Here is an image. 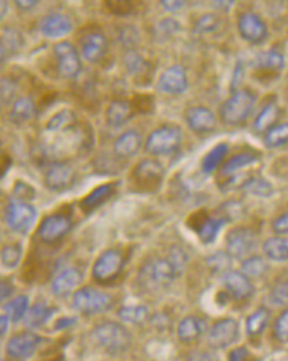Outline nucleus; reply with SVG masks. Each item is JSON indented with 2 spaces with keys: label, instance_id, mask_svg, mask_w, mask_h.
<instances>
[{
  "label": "nucleus",
  "instance_id": "56",
  "mask_svg": "<svg viewBox=\"0 0 288 361\" xmlns=\"http://www.w3.org/2000/svg\"><path fill=\"white\" fill-rule=\"evenodd\" d=\"M4 61H5V49L0 46V66L4 64Z\"/></svg>",
  "mask_w": 288,
  "mask_h": 361
},
{
  "label": "nucleus",
  "instance_id": "32",
  "mask_svg": "<svg viewBox=\"0 0 288 361\" xmlns=\"http://www.w3.org/2000/svg\"><path fill=\"white\" fill-rule=\"evenodd\" d=\"M258 161V158L255 154L252 152H242V154H237L232 158L227 159V161L223 164L222 167V173L225 176H231L235 175L237 172H240L242 169L249 167L252 164H255Z\"/></svg>",
  "mask_w": 288,
  "mask_h": 361
},
{
  "label": "nucleus",
  "instance_id": "37",
  "mask_svg": "<svg viewBox=\"0 0 288 361\" xmlns=\"http://www.w3.org/2000/svg\"><path fill=\"white\" fill-rule=\"evenodd\" d=\"M29 310V298L27 296H17L11 300H8L5 304V313L13 322H18V320L25 319Z\"/></svg>",
  "mask_w": 288,
  "mask_h": 361
},
{
  "label": "nucleus",
  "instance_id": "39",
  "mask_svg": "<svg viewBox=\"0 0 288 361\" xmlns=\"http://www.w3.org/2000/svg\"><path fill=\"white\" fill-rule=\"evenodd\" d=\"M75 113L70 111V109H63V111L56 113L46 126L47 131L56 133V131H63V129L72 126L75 123Z\"/></svg>",
  "mask_w": 288,
  "mask_h": 361
},
{
  "label": "nucleus",
  "instance_id": "38",
  "mask_svg": "<svg viewBox=\"0 0 288 361\" xmlns=\"http://www.w3.org/2000/svg\"><path fill=\"white\" fill-rule=\"evenodd\" d=\"M267 263L265 259L260 255H249L243 259L242 263V272L249 278L263 276L267 272Z\"/></svg>",
  "mask_w": 288,
  "mask_h": 361
},
{
  "label": "nucleus",
  "instance_id": "48",
  "mask_svg": "<svg viewBox=\"0 0 288 361\" xmlns=\"http://www.w3.org/2000/svg\"><path fill=\"white\" fill-rule=\"evenodd\" d=\"M188 0H161V6L168 13H176L187 5Z\"/></svg>",
  "mask_w": 288,
  "mask_h": 361
},
{
  "label": "nucleus",
  "instance_id": "22",
  "mask_svg": "<svg viewBox=\"0 0 288 361\" xmlns=\"http://www.w3.org/2000/svg\"><path fill=\"white\" fill-rule=\"evenodd\" d=\"M143 147V138L137 131H126L115 140L114 143V154L122 158L127 159L135 157Z\"/></svg>",
  "mask_w": 288,
  "mask_h": 361
},
{
  "label": "nucleus",
  "instance_id": "30",
  "mask_svg": "<svg viewBox=\"0 0 288 361\" xmlns=\"http://www.w3.org/2000/svg\"><path fill=\"white\" fill-rule=\"evenodd\" d=\"M55 313V310L52 307H47L44 304H37L34 307H29L27 313L25 316V324L29 328H39L44 324H47V320L52 317Z\"/></svg>",
  "mask_w": 288,
  "mask_h": 361
},
{
  "label": "nucleus",
  "instance_id": "43",
  "mask_svg": "<svg viewBox=\"0 0 288 361\" xmlns=\"http://www.w3.org/2000/svg\"><path fill=\"white\" fill-rule=\"evenodd\" d=\"M20 258H22V247H20V245H9L0 252V262L8 269H14L18 264Z\"/></svg>",
  "mask_w": 288,
  "mask_h": 361
},
{
  "label": "nucleus",
  "instance_id": "20",
  "mask_svg": "<svg viewBox=\"0 0 288 361\" xmlns=\"http://www.w3.org/2000/svg\"><path fill=\"white\" fill-rule=\"evenodd\" d=\"M106 37L99 31L87 34L81 42V52L88 63H97L99 59H102L106 52Z\"/></svg>",
  "mask_w": 288,
  "mask_h": 361
},
{
  "label": "nucleus",
  "instance_id": "54",
  "mask_svg": "<svg viewBox=\"0 0 288 361\" xmlns=\"http://www.w3.org/2000/svg\"><path fill=\"white\" fill-rule=\"evenodd\" d=\"M6 9H8V4L6 0H0V20H2L6 14Z\"/></svg>",
  "mask_w": 288,
  "mask_h": 361
},
{
  "label": "nucleus",
  "instance_id": "14",
  "mask_svg": "<svg viewBox=\"0 0 288 361\" xmlns=\"http://www.w3.org/2000/svg\"><path fill=\"white\" fill-rule=\"evenodd\" d=\"M222 283L226 292L235 300H246L255 293L251 278L243 272H226L222 276Z\"/></svg>",
  "mask_w": 288,
  "mask_h": 361
},
{
  "label": "nucleus",
  "instance_id": "26",
  "mask_svg": "<svg viewBox=\"0 0 288 361\" xmlns=\"http://www.w3.org/2000/svg\"><path fill=\"white\" fill-rule=\"evenodd\" d=\"M223 225H225L223 219L204 217V219H201V222H199L197 225H193V228L197 233L199 238H201L205 245H210L217 238V235H218V233H220V229L223 228Z\"/></svg>",
  "mask_w": 288,
  "mask_h": 361
},
{
  "label": "nucleus",
  "instance_id": "4",
  "mask_svg": "<svg viewBox=\"0 0 288 361\" xmlns=\"http://www.w3.org/2000/svg\"><path fill=\"white\" fill-rule=\"evenodd\" d=\"M182 143L181 128L175 125H165L155 129V131L146 140V150L154 157L172 155L180 149Z\"/></svg>",
  "mask_w": 288,
  "mask_h": 361
},
{
  "label": "nucleus",
  "instance_id": "8",
  "mask_svg": "<svg viewBox=\"0 0 288 361\" xmlns=\"http://www.w3.org/2000/svg\"><path fill=\"white\" fill-rule=\"evenodd\" d=\"M226 247L230 257L244 259L246 257L252 255L255 250L256 235L253 234V231L247 228H235L226 235Z\"/></svg>",
  "mask_w": 288,
  "mask_h": 361
},
{
  "label": "nucleus",
  "instance_id": "18",
  "mask_svg": "<svg viewBox=\"0 0 288 361\" xmlns=\"http://www.w3.org/2000/svg\"><path fill=\"white\" fill-rule=\"evenodd\" d=\"M163 176H164L163 166L158 163L156 159H152V158L143 159V161L137 164L134 170L135 183L143 187L158 185L163 180Z\"/></svg>",
  "mask_w": 288,
  "mask_h": 361
},
{
  "label": "nucleus",
  "instance_id": "45",
  "mask_svg": "<svg viewBox=\"0 0 288 361\" xmlns=\"http://www.w3.org/2000/svg\"><path fill=\"white\" fill-rule=\"evenodd\" d=\"M270 300L273 305H287L288 304V283L280 284L273 288L270 293Z\"/></svg>",
  "mask_w": 288,
  "mask_h": 361
},
{
  "label": "nucleus",
  "instance_id": "34",
  "mask_svg": "<svg viewBox=\"0 0 288 361\" xmlns=\"http://www.w3.org/2000/svg\"><path fill=\"white\" fill-rule=\"evenodd\" d=\"M264 143L270 149H277L288 145V122L276 123L269 129V131H265Z\"/></svg>",
  "mask_w": 288,
  "mask_h": 361
},
{
  "label": "nucleus",
  "instance_id": "17",
  "mask_svg": "<svg viewBox=\"0 0 288 361\" xmlns=\"http://www.w3.org/2000/svg\"><path fill=\"white\" fill-rule=\"evenodd\" d=\"M185 122L196 134L211 133L217 125L214 113L205 106H194L188 109L185 113Z\"/></svg>",
  "mask_w": 288,
  "mask_h": 361
},
{
  "label": "nucleus",
  "instance_id": "23",
  "mask_svg": "<svg viewBox=\"0 0 288 361\" xmlns=\"http://www.w3.org/2000/svg\"><path fill=\"white\" fill-rule=\"evenodd\" d=\"M134 116V106L127 100H113L111 105L108 106L106 120L109 126H123Z\"/></svg>",
  "mask_w": 288,
  "mask_h": 361
},
{
  "label": "nucleus",
  "instance_id": "16",
  "mask_svg": "<svg viewBox=\"0 0 288 361\" xmlns=\"http://www.w3.org/2000/svg\"><path fill=\"white\" fill-rule=\"evenodd\" d=\"M75 180V170L67 163H54L47 169L44 176V184L54 192H61L70 187Z\"/></svg>",
  "mask_w": 288,
  "mask_h": 361
},
{
  "label": "nucleus",
  "instance_id": "50",
  "mask_svg": "<svg viewBox=\"0 0 288 361\" xmlns=\"http://www.w3.org/2000/svg\"><path fill=\"white\" fill-rule=\"evenodd\" d=\"M38 2L39 0H14L17 8L22 9V11H29V9H32Z\"/></svg>",
  "mask_w": 288,
  "mask_h": 361
},
{
  "label": "nucleus",
  "instance_id": "9",
  "mask_svg": "<svg viewBox=\"0 0 288 361\" xmlns=\"http://www.w3.org/2000/svg\"><path fill=\"white\" fill-rule=\"evenodd\" d=\"M240 337V325L235 319H222L214 324L208 336V343L213 349H227L237 343Z\"/></svg>",
  "mask_w": 288,
  "mask_h": 361
},
{
  "label": "nucleus",
  "instance_id": "46",
  "mask_svg": "<svg viewBox=\"0 0 288 361\" xmlns=\"http://www.w3.org/2000/svg\"><path fill=\"white\" fill-rule=\"evenodd\" d=\"M125 64H126V67H127V70H129V73H138V72H140V70L143 68V66H144L143 59H142L140 56H138L135 52H129V54L126 55Z\"/></svg>",
  "mask_w": 288,
  "mask_h": 361
},
{
  "label": "nucleus",
  "instance_id": "21",
  "mask_svg": "<svg viewBox=\"0 0 288 361\" xmlns=\"http://www.w3.org/2000/svg\"><path fill=\"white\" fill-rule=\"evenodd\" d=\"M82 279H84V276L77 269H75V267L65 269L54 279L52 292L56 296L70 295L79 286H81Z\"/></svg>",
  "mask_w": 288,
  "mask_h": 361
},
{
  "label": "nucleus",
  "instance_id": "1",
  "mask_svg": "<svg viewBox=\"0 0 288 361\" xmlns=\"http://www.w3.org/2000/svg\"><path fill=\"white\" fill-rule=\"evenodd\" d=\"M187 264V257L181 249H172L165 258H151L140 270V281L151 288L170 286L180 278Z\"/></svg>",
  "mask_w": 288,
  "mask_h": 361
},
{
  "label": "nucleus",
  "instance_id": "49",
  "mask_svg": "<svg viewBox=\"0 0 288 361\" xmlns=\"http://www.w3.org/2000/svg\"><path fill=\"white\" fill-rule=\"evenodd\" d=\"M249 350H247V348L244 346H240V348H235L232 349L230 354H227V358L232 360V361H243V360H247L249 358Z\"/></svg>",
  "mask_w": 288,
  "mask_h": 361
},
{
  "label": "nucleus",
  "instance_id": "3",
  "mask_svg": "<svg viewBox=\"0 0 288 361\" xmlns=\"http://www.w3.org/2000/svg\"><path fill=\"white\" fill-rule=\"evenodd\" d=\"M256 104V96L251 90L240 88L227 97L220 108V118L225 125L237 126L244 123L252 114Z\"/></svg>",
  "mask_w": 288,
  "mask_h": 361
},
{
  "label": "nucleus",
  "instance_id": "27",
  "mask_svg": "<svg viewBox=\"0 0 288 361\" xmlns=\"http://www.w3.org/2000/svg\"><path fill=\"white\" fill-rule=\"evenodd\" d=\"M113 193H114V184H105V185L97 187L90 195L82 199L81 207L85 213H92L96 208L104 205L106 200L111 197Z\"/></svg>",
  "mask_w": 288,
  "mask_h": 361
},
{
  "label": "nucleus",
  "instance_id": "57",
  "mask_svg": "<svg viewBox=\"0 0 288 361\" xmlns=\"http://www.w3.org/2000/svg\"><path fill=\"white\" fill-rule=\"evenodd\" d=\"M4 154H2V150H0V169H2V163H4Z\"/></svg>",
  "mask_w": 288,
  "mask_h": 361
},
{
  "label": "nucleus",
  "instance_id": "33",
  "mask_svg": "<svg viewBox=\"0 0 288 361\" xmlns=\"http://www.w3.org/2000/svg\"><path fill=\"white\" fill-rule=\"evenodd\" d=\"M227 154H230V147H227V145L222 143V145L214 146L204 158V161H202L204 172L205 173H213L214 170H217V167L225 161V158L227 157Z\"/></svg>",
  "mask_w": 288,
  "mask_h": 361
},
{
  "label": "nucleus",
  "instance_id": "24",
  "mask_svg": "<svg viewBox=\"0 0 288 361\" xmlns=\"http://www.w3.org/2000/svg\"><path fill=\"white\" fill-rule=\"evenodd\" d=\"M263 250H264L265 258L272 259V262H276V263L288 262V237L277 234L276 237L267 238L263 245Z\"/></svg>",
  "mask_w": 288,
  "mask_h": 361
},
{
  "label": "nucleus",
  "instance_id": "55",
  "mask_svg": "<svg viewBox=\"0 0 288 361\" xmlns=\"http://www.w3.org/2000/svg\"><path fill=\"white\" fill-rule=\"evenodd\" d=\"M70 324H73V320H72V319H63L61 322H58V324H56V328L59 329V328H63L64 325H70Z\"/></svg>",
  "mask_w": 288,
  "mask_h": 361
},
{
  "label": "nucleus",
  "instance_id": "19",
  "mask_svg": "<svg viewBox=\"0 0 288 361\" xmlns=\"http://www.w3.org/2000/svg\"><path fill=\"white\" fill-rule=\"evenodd\" d=\"M39 29H42V34L47 38H61L72 32L73 23L70 17H67L65 14L54 13L42 20Z\"/></svg>",
  "mask_w": 288,
  "mask_h": 361
},
{
  "label": "nucleus",
  "instance_id": "35",
  "mask_svg": "<svg viewBox=\"0 0 288 361\" xmlns=\"http://www.w3.org/2000/svg\"><path fill=\"white\" fill-rule=\"evenodd\" d=\"M34 114H35V106L31 99L20 97L18 100H15L11 111V118L15 123H25L27 120H31Z\"/></svg>",
  "mask_w": 288,
  "mask_h": 361
},
{
  "label": "nucleus",
  "instance_id": "28",
  "mask_svg": "<svg viewBox=\"0 0 288 361\" xmlns=\"http://www.w3.org/2000/svg\"><path fill=\"white\" fill-rule=\"evenodd\" d=\"M253 67L261 70V72H280L284 68V56L275 49L267 50V52L256 55L253 59Z\"/></svg>",
  "mask_w": 288,
  "mask_h": 361
},
{
  "label": "nucleus",
  "instance_id": "12",
  "mask_svg": "<svg viewBox=\"0 0 288 361\" xmlns=\"http://www.w3.org/2000/svg\"><path fill=\"white\" fill-rule=\"evenodd\" d=\"M43 338L35 333H18L6 343V354L15 360H25L35 354L38 346L42 345Z\"/></svg>",
  "mask_w": 288,
  "mask_h": 361
},
{
  "label": "nucleus",
  "instance_id": "2",
  "mask_svg": "<svg viewBox=\"0 0 288 361\" xmlns=\"http://www.w3.org/2000/svg\"><path fill=\"white\" fill-rule=\"evenodd\" d=\"M93 342L109 354H123L132 345V336L127 328L117 322H104L93 328Z\"/></svg>",
  "mask_w": 288,
  "mask_h": 361
},
{
  "label": "nucleus",
  "instance_id": "42",
  "mask_svg": "<svg viewBox=\"0 0 288 361\" xmlns=\"http://www.w3.org/2000/svg\"><path fill=\"white\" fill-rule=\"evenodd\" d=\"M273 336L280 343L288 345V308H285L275 320Z\"/></svg>",
  "mask_w": 288,
  "mask_h": 361
},
{
  "label": "nucleus",
  "instance_id": "5",
  "mask_svg": "<svg viewBox=\"0 0 288 361\" xmlns=\"http://www.w3.org/2000/svg\"><path fill=\"white\" fill-rule=\"evenodd\" d=\"M113 298L93 287H84L73 295V305L79 313L99 314L111 307Z\"/></svg>",
  "mask_w": 288,
  "mask_h": 361
},
{
  "label": "nucleus",
  "instance_id": "15",
  "mask_svg": "<svg viewBox=\"0 0 288 361\" xmlns=\"http://www.w3.org/2000/svg\"><path fill=\"white\" fill-rule=\"evenodd\" d=\"M158 88L165 94H182L188 88V76L182 66H172L158 79Z\"/></svg>",
  "mask_w": 288,
  "mask_h": 361
},
{
  "label": "nucleus",
  "instance_id": "40",
  "mask_svg": "<svg viewBox=\"0 0 288 361\" xmlns=\"http://www.w3.org/2000/svg\"><path fill=\"white\" fill-rule=\"evenodd\" d=\"M244 192L249 195H255L260 197H270L273 195V187L269 183V180L261 179V178H253L251 180H247L243 185Z\"/></svg>",
  "mask_w": 288,
  "mask_h": 361
},
{
  "label": "nucleus",
  "instance_id": "44",
  "mask_svg": "<svg viewBox=\"0 0 288 361\" xmlns=\"http://www.w3.org/2000/svg\"><path fill=\"white\" fill-rule=\"evenodd\" d=\"M106 8L113 14L126 16L129 13H132L134 0H106Z\"/></svg>",
  "mask_w": 288,
  "mask_h": 361
},
{
  "label": "nucleus",
  "instance_id": "29",
  "mask_svg": "<svg viewBox=\"0 0 288 361\" xmlns=\"http://www.w3.org/2000/svg\"><path fill=\"white\" fill-rule=\"evenodd\" d=\"M281 116V108L277 106V104L270 102L269 105H265L261 113L256 116L255 122H253V129L256 133H265L269 131L272 126L276 125L277 118Z\"/></svg>",
  "mask_w": 288,
  "mask_h": 361
},
{
  "label": "nucleus",
  "instance_id": "13",
  "mask_svg": "<svg viewBox=\"0 0 288 361\" xmlns=\"http://www.w3.org/2000/svg\"><path fill=\"white\" fill-rule=\"evenodd\" d=\"M238 32L242 38L247 43L258 44L263 43L267 38V25L263 22V18L255 13H244L238 18Z\"/></svg>",
  "mask_w": 288,
  "mask_h": 361
},
{
  "label": "nucleus",
  "instance_id": "47",
  "mask_svg": "<svg viewBox=\"0 0 288 361\" xmlns=\"http://www.w3.org/2000/svg\"><path fill=\"white\" fill-rule=\"evenodd\" d=\"M272 229L275 231L276 234H280V235H288V212H285L281 216H277L273 220Z\"/></svg>",
  "mask_w": 288,
  "mask_h": 361
},
{
  "label": "nucleus",
  "instance_id": "31",
  "mask_svg": "<svg viewBox=\"0 0 288 361\" xmlns=\"http://www.w3.org/2000/svg\"><path fill=\"white\" fill-rule=\"evenodd\" d=\"M270 312L267 308H258L246 320V331L251 337H256L263 334V331L269 325Z\"/></svg>",
  "mask_w": 288,
  "mask_h": 361
},
{
  "label": "nucleus",
  "instance_id": "7",
  "mask_svg": "<svg viewBox=\"0 0 288 361\" xmlns=\"http://www.w3.org/2000/svg\"><path fill=\"white\" fill-rule=\"evenodd\" d=\"M5 217L9 228L15 233L26 234L35 224L37 209L32 205L23 202V200H15V202L8 205Z\"/></svg>",
  "mask_w": 288,
  "mask_h": 361
},
{
  "label": "nucleus",
  "instance_id": "36",
  "mask_svg": "<svg viewBox=\"0 0 288 361\" xmlns=\"http://www.w3.org/2000/svg\"><path fill=\"white\" fill-rule=\"evenodd\" d=\"M118 317H120L126 324L138 325V324H143L144 320L149 317V310L144 305L122 307L120 310H118Z\"/></svg>",
  "mask_w": 288,
  "mask_h": 361
},
{
  "label": "nucleus",
  "instance_id": "51",
  "mask_svg": "<svg viewBox=\"0 0 288 361\" xmlns=\"http://www.w3.org/2000/svg\"><path fill=\"white\" fill-rule=\"evenodd\" d=\"M235 2H237V0H213L214 6L217 9H220V11H230Z\"/></svg>",
  "mask_w": 288,
  "mask_h": 361
},
{
  "label": "nucleus",
  "instance_id": "6",
  "mask_svg": "<svg viewBox=\"0 0 288 361\" xmlns=\"http://www.w3.org/2000/svg\"><path fill=\"white\" fill-rule=\"evenodd\" d=\"M123 255L120 250L108 249L105 252L99 255L93 266V276L97 283H111L118 275H120L123 269Z\"/></svg>",
  "mask_w": 288,
  "mask_h": 361
},
{
  "label": "nucleus",
  "instance_id": "25",
  "mask_svg": "<svg viewBox=\"0 0 288 361\" xmlns=\"http://www.w3.org/2000/svg\"><path fill=\"white\" fill-rule=\"evenodd\" d=\"M204 329L205 324L202 319H199L196 316H187L181 320V324L177 325V338L184 343H192L202 336Z\"/></svg>",
  "mask_w": 288,
  "mask_h": 361
},
{
  "label": "nucleus",
  "instance_id": "41",
  "mask_svg": "<svg viewBox=\"0 0 288 361\" xmlns=\"http://www.w3.org/2000/svg\"><path fill=\"white\" fill-rule=\"evenodd\" d=\"M218 26H220V18L215 14H206L201 17L194 25V34L196 35H208L215 32Z\"/></svg>",
  "mask_w": 288,
  "mask_h": 361
},
{
  "label": "nucleus",
  "instance_id": "11",
  "mask_svg": "<svg viewBox=\"0 0 288 361\" xmlns=\"http://www.w3.org/2000/svg\"><path fill=\"white\" fill-rule=\"evenodd\" d=\"M72 228V220L65 214H51L47 216L38 228V235L46 243H54L68 234Z\"/></svg>",
  "mask_w": 288,
  "mask_h": 361
},
{
  "label": "nucleus",
  "instance_id": "53",
  "mask_svg": "<svg viewBox=\"0 0 288 361\" xmlns=\"http://www.w3.org/2000/svg\"><path fill=\"white\" fill-rule=\"evenodd\" d=\"M9 319L8 317V314H5V316H0V336H4L6 331H8V328H9Z\"/></svg>",
  "mask_w": 288,
  "mask_h": 361
},
{
  "label": "nucleus",
  "instance_id": "52",
  "mask_svg": "<svg viewBox=\"0 0 288 361\" xmlns=\"http://www.w3.org/2000/svg\"><path fill=\"white\" fill-rule=\"evenodd\" d=\"M11 293H13V287L11 286L6 284V283H0V302H2V300H5L6 298L11 296Z\"/></svg>",
  "mask_w": 288,
  "mask_h": 361
},
{
  "label": "nucleus",
  "instance_id": "10",
  "mask_svg": "<svg viewBox=\"0 0 288 361\" xmlns=\"http://www.w3.org/2000/svg\"><path fill=\"white\" fill-rule=\"evenodd\" d=\"M55 56L58 61V72L67 79H75L82 70V61L73 44L63 42L55 46Z\"/></svg>",
  "mask_w": 288,
  "mask_h": 361
}]
</instances>
